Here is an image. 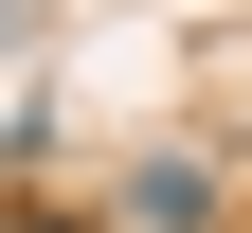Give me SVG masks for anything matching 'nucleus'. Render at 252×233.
I'll use <instances>...</instances> for the list:
<instances>
[{
  "label": "nucleus",
  "instance_id": "obj_1",
  "mask_svg": "<svg viewBox=\"0 0 252 233\" xmlns=\"http://www.w3.org/2000/svg\"><path fill=\"white\" fill-rule=\"evenodd\" d=\"M126 215H144V233H198V215H216V180H198V161H144V180H126Z\"/></svg>",
  "mask_w": 252,
  "mask_h": 233
},
{
  "label": "nucleus",
  "instance_id": "obj_2",
  "mask_svg": "<svg viewBox=\"0 0 252 233\" xmlns=\"http://www.w3.org/2000/svg\"><path fill=\"white\" fill-rule=\"evenodd\" d=\"M0 233H72V215H0Z\"/></svg>",
  "mask_w": 252,
  "mask_h": 233
}]
</instances>
